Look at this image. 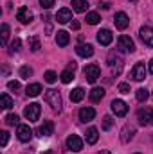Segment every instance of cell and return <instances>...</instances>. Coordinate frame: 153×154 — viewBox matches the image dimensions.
<instances>
[{
  "instance_id": "obj_26",
  "label": "cell",
  "mask_w": 153,
  "mask_h": 154,
  "mask_svg": "<svg viewBox=\"0 0 153 154\" xmlns=\"http://www.w3.org/2000/svg\"><path fill=\"white\" fill-rule=\"evenodd\" d=\"M0 106H2L4 109H11V108H13V99H11L7 93H2V97H0Z\"/></svg>"
},
{
  "instance_id": "obj_3",
  "label": "cell",
  "mask_w": 153,
  "mask_h": 154,
  "mask_svg": "<svg viewBox=\"0 0 153 154\" xmlns=\"http://www.w3.org/2000/svg\"><path fill=\"white\" fill-rule=\"evenodd\" d=\"M41 115V106H40L38 102H33V104H29L25 109H24V116L29 120V122H36Z\"/></svg>"
},
{
  "instance_id": "obj_4",
  "label": "cell",
  "mask_w": 153,
  "mask_h": 154,
  "mask_svg": "<svg viewBox=\"0 0 153 154\" xmlns=\"http://www.w3.org/2000/svg\"><path fill=\"white\" fill-rule=\"evenodd\" d=\"M83 74H85V77H86L88 82H96V81L99 79V75H101V70H99L97 65H86L85 70H83Z\"/></svg>"
},
{
  "instance_id": "obj_31",
  "label": "cell",
  "mask_w": 153,
  "mask_h": 154,
  "mask_svg": "<svg viewBox=\"0 0 153 154\" xmlns=\"http://www.w3.org/2000/svg\"><path fill=\"white\" fill-rule=\"evenodd\" d=\"M7 38H9V25L4 23V25H2V32H0V41H2V45L7 43Z\"/></svg>"
},
{
  "instance_id": "obj_17",
  "label": "cell",
  "mask_w": 153,
  "mask_h": 154,
  "mask_svg": "<svg viewBox=\"0 0 153 154\" xmlns=\"http://www.w3.org/2000/svg\"><path fill=\"white\" fill-rule=\"evenodd\" d=\"M52 131H54V124H52L50 120H45L43 125H40L36 133H38V136H50Z\"/></svg>"
},
{
  "instance_id": "obj_39",
  "label": "cell",
  "mask_w": 153,
  "mask_h": 154,
  "mask_svg": "<svg viewBox=\"0 0 153 154\" xmlns=\"http://www.w3.org/2000/svg\"><path fill=\"white\" fill-rule=\"evenodd\" d=\"M117 90H119V93H130V84H126V82H121Z\"/></svg>"
},
{
  "instance_id": "obj_12",
  "label": "cell",
  "mask_w": 153,
  "mask_h": 154,
  "mask_svg": "<svg viewBox=\"0 0 153 154\" xmlns=\"http://www.w3.org/2000/svg\"><path fill=\"white\" fill-rule=\"evenodd\" d=\"M135 127L133 125H124L122 129H121V142L122 143H128L130 140H133V136H135Z\"/></svg>"
},
{
  "instance_id": "obj_11",
  "label": "cell",
  "mask_w": 153,
  "mask_h": 154,
  "mask_svg": "<svg viewBox=\"0 0 153 154\" xmlns=\"http://www.w3.org/2000/svg\"><path fill=\"white\" fill-rule=\"evenodd\" d=\"M112 39H114V34H112L110 29H101V31L97 32V41H99L101 45H105V47H108V45L112 43Z\"/></svg>"
},
{
  "instance_id": "obj_8",
  "label": "cell",
  "mask_w": 153,
  "mask_h": 154,
  "mask_svg": "<svg viewBox=\"0 0 153 154\" xmlns=\"http://www.w3.org/2000/svg\"><path fill=\"white\" fill-rule=\"evenodd\" d=\"M119 48L124 52H135V43L130 36H119Z\"/></svg>"
},
{
  "instance_id": "obj_25",
  "label": "cell",
  "mask_w": 153,
  "mask_h": 154,
  "mask_svg": "<svg viewBox=\"0 0 153 154\" xmlns=\"http://www.w3.org/2000/svg\"><path fill=\"white\" fill-rule=\"evenodd\" d=\"M83 97H85V90H83V88H74V90L70 91V100H72V102L83 100Z\"/></svg>"
},
{
  "instance_id": "obj_7",
  "label": "cell",
  "mask_w": 153,
  "mask_h": 154,
  "mask_svg": "<svg viewBox=\"0 0 153 154\" xmlns=\"http://www.w3.org/2000/svg\"><path fill=\"white\" fill-rule=\"evenodd\" d=\"M16 136H18V140H20V142H29V140L33 138V131H31V127H29V125L20 124V125H18V129H16Z\"/></svg>"
},
{
  "instance_id": "obj_37",
  "label": "cell",
  "mask_w": 153,
  "mask_h": 154,
  "mask_svg": "<svg viewBox=\"0 0 153 154\" xmlns=\"http://www.w3.org/2000/svg\"><path fill=\"white\" fill-rule=\"evenodd\" d=\"M20 45H22L20 38H15L13 43H11V52H18V50H20Z\"/></svg>"
},
{
  "instance_id": "obj_43",
  "label": "cell",
  "mask_w": 153,
  "mask_h": 154,
  "mask_svg": "<svg viewBox=\"0 0 153 154\" xmlns=\"http://www.w3.org/2000/svg\"><path fill=\"white\" fill-rule=\"evenodd\" d=\"M150 74H151V75H153V59H151V61H150Z\"/></svg>"
},
{
  "instance_id": "obj_28",
  "label": "cell",
  "mask_w": 153,
  "mask_h": 154,
  "mask_svg": "<svg viewBox=\"0 0 153 154\" xmlns=\"http://www.w3.org/2000/svg\"><path fill=\"white\" fill-rule=\"evenodd\" d=\"M29 48H31L33 52H40L41 47H40V38L38 36H31V38H29Z\"/></svg>"
},
{
  "instance_id": "obj_19",
  "label": "cell",
  "mask_w": 153,
  "mask_h": 154,
  "mask_svg": "<svg viewBox=\"0 0 153 154\" xmlns=\"http://www.w3.org/2000/svg\"><path fill=\"white\" fill-rule=\"evenodd\" d=\"M94 116H96V109L94 108H83V109H79V120L81 122H90V120H94Z\"/></svg>"
},
{
  "instance_id": "obj_5",
  "label": "cell",
  "mask_w": 153,
  "mask_h": 154,
  "mask_svg": "<svg viewBox=\"0 0 153 154\" xmlns=\"http://www.w3.org/2000/svg\"><path fill=\"white\" fill-rule=\"evenodd\" d=\"M137 118L142 125H153V109L151 108H144V109H139Z\"/></svg>"
},
{
  "instance_id": "obj_47",
  "label": "cell",
  "mask_w": 153,
  "mask_h": 154,
  "mask_svg": "<svg viewBox=\"0 0 153 154\" xmlns=\"http://www.w3.org/2000/svg\"><path fill=\"white\" fill-rule=\"evenodd\" d=\"M135 154H141V152H135Z\"/></svg>"
},
{
  "instance_id": "obj_30",
  "label": "cell",
  "mask_w": 153,
  "mask_h": 154,
  "mask_svg": "<svg viewBox=\"0 0 153 154\" xmlns=\"http://www.w3.org/2000/svg\"><path fill=\"white\" fill-rule=\"evenodd\" d=\"M72 79H74V70H70V68H67V70L61 74V82H65V84H69Z\"/></svg>"
},
{
  "instance_id": "obj_35",
  "label": "cell",
  "mask_w": 153,
  "mask_h": 154,
  "mask_svg": "<svg viewBox=\"0 0 153 154\" xmlns=\"http://www.w3.org/2000/svg\"><path fill=\"white\" fill-rule=\"evenodd\" d=\"M45 81H47V82H49V84H52V82H56V79H58V75H56V74H54V72H52V70H49V72H45Z\"/></svg>"
},
{
  "instance_id": "obj_33",
  "label": "cell",
  "mask_w": 153,
  "mask_h": 154,
  "mask_svg": "<svg viewBox=\"0 0 153 154\" xmlns=\"http://www.w3.org/2000/svg\"><path fill=\"white\" fill-rule=\"evenodd\" d=\"M18 120H20V118H18V115H7V118H5V124H7V125H20V124H18Z\"/></svg>"
},
{
  "instance_id": "obj_15",
  "label": "cell",
  "mask_w": 153,
  "mask_h": 154,
  "mask_svg": "<svg viewBox=\"0 0 153 154\" xmlns=\"http://www.w3.org/2000/svg\"><path fill=\"white\" fill-rule=\"evenodd\" d=\"M56 20H58V23H69V22H72V11L67 9V7L60 9L56 13Z\"/></svg>"
},
{
  "instance_id": "obj_40",
  "label": "cell",
  "mask_w": 153,
  "mask_h": 154,
  "mask_svg": "<svg viewBox=\"0 0 153 154\" xmlns=\"http://www.w3.org/2000/svg\"><path fill=\"white\" fill-rule=\"evenodd\" d=\"M40 5H41L43 9H50V7L54 5V0H40Z\"/></svg>"
},
{
  "instance_id": "obj_1",
  "label": "cell",
  "mask_w": 153,
  "mask_h": 154,
  "mask_svg": "<svg viewBox=\"0 0 153 154\" xmlns=\"http://www.w3.org/2000/svg\"><path fill=\"white\" fill-rule=\"evenodd\" d=\"M43 99H45V102H47L54 111H61L63 102H61V95H60L58 90H47L45 95H43Z\"/></svg>"
},
{
  "instance_id": "obj_21",
  "label": "cell",
  "mask_w": 153,
  "mask_h": 154,
  "mask_svg": "<svg viewBox=\"0 0 153 154\" xmlns=\"http://www.w3.org/2000/svg\"><path fill=\"white\" fill-rule=\"evenodd\" d=\"M69 41H70L69 32H65V31H60V32L56 34V43H58V47H67V45H69Z\"/></svg>"
},
{
  "instance_id": "obj_6",
  "label": "cell",
  "mask_w": 153,
  "mask_h": 154,
  "mask_svg": "<svg viewBox=\"0 0 153 154\" xmlns=\"http://www.w3.org/2000/svg\"><path fill=\"white\" fill-rule=\"evenodd\" d=\"M67 149L69 151H74V152H79L83 149V140L77 136V134H70L67 138Z\"/></svg>"
},
{
  "instance_id": "obj_2",
  "label": "cell",
  "mask_w": 153,
  "mask_h": 154,
  "mask_svg": "<svg viewBox=\"0 0 153 154\" xmlns=\"http://www.w3.org/2000/svg\"><path fill=\"white\" fill-rule=\"evenodd\" d=\"M122 63H124V59L119 52H110L108 54V65H110L114 75H119L122 72Z\"/></svg>"
},
{
  "instance_id": "obj_18",
  "label": "cell",
  "mask_w": 153,
  "mask_h": 154,
  "mask_svg": "<svg viewBox=\"0 0 153 154\" xmlns=\"http://www.w3.org/2000/svg\"><path fill=\"white\" fill-rule=\"evenodd\" d=\"M16 18H18L22 23H29V22L33 20V13H31L27 7H20V9L16 11Z\"/></svg>"
},
{
  "instance_id": "obj_45",
  "label": "cell",
  "mask_w": 153,
  "mask_h": 154,
  "mask_svg": "<svg viewBox=\"0 0 153 154\" xmlns=\"http://www.w3.org/2000/svg\"><path fill=\"white\" fill-rule=\"evenodd\" d=\"M43 154H54V152H50V151H47V152H43Z\"/></svg>"
},
{
  "instance_id": "obj_44",
  "label": "cell",
  "mask_w": 153,
  "mask_h": 154,
  "mask_svg": "<svg viewBox=\"0 0 153 154\" xmlns=\"http://www.w3.org/2000/svg\"><path fill=\"white\" fill-rule=\"evenodd\" d=\"M97 154H110L108 151H101V152H97Z\"/></svg>"
},
{
  "instance_id": "obj_38",
  "label": "cell",
  "mask_w": 153,
  "mask_h": 154,
  "mask_svg": "<svg viewBox=\"0 0 153 154\" xmlns=\"http://www.w3.org/2000/svg\"><path fill=\"white\" fill-rule=\"evenodd\" d=\"M7 88L13 90V91L16 93V91L20 90V82H18V81H9V82H7Z\"/></svg>"
},
{
  "instance_id": "obj_32",
  "label": "cell",
  "mask_w": 153,
  "mask_h": 154,
  "mask_svg": "<svg viewBox=\"0 0 153 154\" xmlns=\"http://www.w3.org/2000/svg\"><path fill=\"white\" fill-rule=\"evenodd\" d=\"M29 75H33V68H31V66H27V65H24V66L20 68V77L29 79Z\"/></svg>"
},
{
  "instance_id": "obj_42",
  "label": "cell",
  "mask_w": 153,
  "mask_h": 154,
  "mask_svg": "<svg viewBox=\"0 0 153 154\" xmlns=\"http://www.w3.org/2000/svg\"><path fill=\"white\" fill-rule=\"evenodd\" d=\"M99 7H103V9L106 11V9H110V4H108V2H103V4H99Z\"/></svg>"
},
{
  "instance_id": "obj_14",
  "label": "cell",
  "mask_w": 153,
  "mask_h": 154,
  "mask_svg": "<svg viewBox=\"0 0 153 154\" xmlns=\"http://www.w3.org/2000/svg\"><path fill=\"white\" fill-rule=\"evenodd\" d=\"M76 52L79 57H92L94 56V47L88 45V43H81L76 47Z\"/></svg>"
},
{
  "instance_id": "obj_16",
  "label": "cell",
  "mask_w": 153,
  "mask_h": 154,
  "mask_svg": "<svg viewBox=\"0 0 153 154\" xmlns=\"http://www.w3.org/2000/svg\"><path fill=\"white\" fill-rule=\"evenodd\" d=\"M132 77H133V81H142L146 77V66H144V63H135V66L132 70Z\"/></svg>"
},
{
  "instance_id": "obj_13",
  "label": "cell",
  "mask_w": 153,
  "mask_h": 154,
  "mask_svg": "<svg viewBox=\"0 0 153 154\" xmlns=\"http://www.w3.org/2000/svg\"><path fill=\"white\" fill-rule=\"evenodd\" d=\"M114 22H115V27H117L119 31H124V29L130 25V18L126 16V13H117L115 18H114Z\"/></svg>"
},
{
  "instance_id": "obj_29",
  "label": "cell",
  "mask_w": 153,
  "mask_h": 154,
  "mask_svg": "<svg viewBox=\"0 0 153 154\" xmlns=\"http://www.w3.org/2000/svg\"><path fill=\"white\" fill-rule=\"evenodd\" d=\"M99 20H101V16L97 13H86V23L96 25V23H99Z\"/></svg>"
},
{
  "instance_id": "obj_46",
  "label": "cell",
  "mask_w": 153,
  "mask_h": 154,
  "mask_svg": "<svg viewBox=\"0 0 153 154\" xmlns=\"http://www.w3.org/2000/svg\"><path fill=\"white\" fill-rule=\"evenodd\" d=\"M130 2H137V0H130Z\"/></svg>"
},
{
  "instance_id": "obj_24",
  "label": "cell",
  "mask_w": 153,
  "mask_h": 154,
  "mask_svg": "<svg viewBox=\"0 0 153 154\" xmlns=\"http://www.w3.org/2000/svg\"><path fill=\"white\" fill-rule=\"evenodd\" d=\"M103 97H105V90H103V88H94V90L90 91V100H92V102H99Z\"/></svg>"
},
{
  "instance_id": "obj_36",
  "label": "cell",
  "mask_w": 153,
  "mask_h": 154,
  "mask_svg": "<svg viewBox=\"0 0 153 154\" xmlns=\"http://www.w3.org/2000/svg\"><path fill=\"white\" fill-rule=\"evenodd\" d=\"M7 142H9V133H7V131H2V133H0V145L5 147Z\"/></svg>"
},
{
  "instance_id": "obj_27",
  "label": "cell",
  "mask_w": 153,
  "mask_h": 154,
  "mask_svg": "<svg viewBox=\"0 0 153 154\" xmlns=\"http://www.w3.org/2000/svg\"><path fill=\"white\" fill-rule=\"evenodd\" d=\"M135 97H137V100H139V102H144V100H148L150 93H148V90H146V88H139V90L135 91Z\"/></svg>"
},
{
  "instance_id": "obj_9",
  "label": "cell",
  "mask_w": 153,
  "mask_h": 154,
  "mask_svg": "<svg viewBox=\"0 0 153 154\" xmlns=\"http://www.w3.org/2000/svg\"><path fill=\"white\" fill-rule=\"evenodd\" d=\"M139 34H141V39H142V43H144V45L153 47V29H151V27H148V25L141 27Z\"/></svg>"
},
{
  "instance_id": "obj_41",
  "label": "cell",
  "mask_w": 153,
  "mask_h": 154,
  "mask_svg": "<svg viewBox=\"0 0 153 154\" xmlns=\"http://www.w3.org/2000/svg\"><path fill=\"white\" fill-rule=\"evenodd\" d=\"M70 25H72V29H74V31L79 29V22H77V20H72V22H70Z\"/></svg>"
},
{
  "instance_id": "obj_22",
  "label": "cell",
  "mask_w": 153,
  "mask_h": 154,
  "mask_svg": "<svg viewBox=\"0 0 153 154\" xmlns=\"http://www.w3.org/2000/svg\"><path fill=\"white\" fill-rule=\"evenodd\" d=\"M40 91H41V84H38V82L27 84V88H25V93H27L29 97H38Z\"/></svg>"
},
{
  "instance_id": "obj_20",
  "label": "cell",
  "mask_w": 153,
  "mask_h": 154,
  "mask_svg": "<svg viewBox=\"0 0 153 154\" xmlns=\"http://www.w3.org/2000/svg\"><path fill=\"white\" fill-rule=\"evenodd\" d=\"M86 143H90V145H94L96 142H97V138H99V131L96 129V127H88L86 129Z\"/></svg>"
},
{
  "instance_id": "obj_10",
  "label": "cell",
  "mask_w": 153,
  "mask_h": 154,
  "mask_svg": "<svg viewBox=\"0 0 153 154\" xmlns=\"http://www.w3.org/2000/svg\"><path fill=\"white\" fill-rule=\"evenodd\" d=\"M112 111L115 113V116H126L128 113V106H126V102H122V100H112Z\"/></svg>"
},
{
  "instance_id": "obj_23",
  "label": "cell",
  "mask_w": 153,
  "mask_h": 154,
  "mask_svg": "<svg viewBox=\"0 0 153 154\" xmlns=\"http://www.w3.org/2000/svg\"><path fill=\"white\" fill-rule=\"evenodd\" d=\"M72 9H74L76 13H86L88 2H86V0H72Z\"/></svg>"
},
{
  "instance_id": "obj_34",
  "label": "cell",
  "mask_w": 153,
  "mask_h": 154,
  "mask_svg": "<svg viewBox=\"0 0 153 154\" xmlns=\"http://www.w3.org/2000/svg\"><path fill=\"white\" fill-rule=\"evenodd\" d=\"M112 125H114V120H112V116H105L103 118V129L105 131H108V129H112Z\"/></svg>"
}]
</instances>
